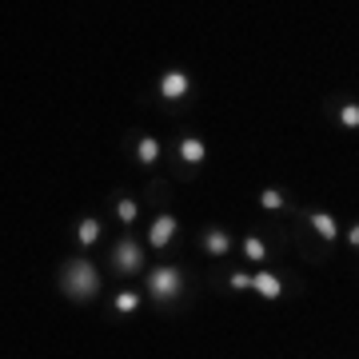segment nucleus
Here are the masks:
<instances>
[{
    "label": "nucleus",
    "instance_id": "obj_1",
    "mask_svg": "<svg viewBox=\"0 0 359 359\" xmlns=\"http://www.w3.org/2000/svg\"><path fill=\"white\" fill-rule=\"evenodd\" d=\"M100 287V271L92 268L88 259H68L65 264V292L72 299H92Z\"/></svg>",
    "mask_w": 359,
    "mask_h": 359
},
{
    "label": "nucleus",
    "instance_id": "obj_2",
    "mask_svg": "<svg viewBox=\"0 0 359 359\" xmlns=\"http://www.w3.org/2000/svg\"><path fill=\"white\" fill-rule=\"evenodd\" d=\"M180 287H184V276H180V268H172V264L148 271V295L160 299V304H172L180 295Z\"/></svg>",
    "mask_w": 359,
    "mask_h": 359
},
{
    "label": "nucleus",
    "instance_id": "obj_3",
    "mask_svg": "<svg viewBox=\"0 0 359 359\" xmlns=\"http://www.w3.org/2000/svg\"><path fill=\"white\" fill-rule=\"evenodd\" d=\"M112 264H116V271H124V276L140 271V268H144L140 244H136V240H120V244H116V252H112Z\"/></svg>",
    "mask_w": 359,
    "mask_h": 359
},
{
    "label": "nucleus",
    "instance_id": "obj_4",
    "mask_svg": "<svg viewBox=\"0 0 359 359\" xmlns=\"http://www.w3.org/2000/svg\"><path fill=\"white\" fill-rule=\"evenodd\" d=\"M160 96H164V100H184V96H188V72H180V68L164 72V76H160Z\"/></svg>",
    "mask_w": 359,
    "mask_h": 359
},
{
    "label": "nucleus",
    "instance_id": "obj_5",
    "mask_svg": "<svg viewBox=\"0 0 359 359\" xmlns=\"http://www.w3.org/2000/svg\"><path fill=\"white\" fill-rule=\"evenodd\" d=\"M172 240H176V219H172V216H160V219L152 224V231H148V244H152V248H168Z\"/></svg>",
    "mask_w": 359,
    "mask_h": 359
},
{
    "label": "nucleus",
    "instance_id": "obj_6",
    "mask_svg": "<svg viewBox=\"0 0 359 359\" xmlns=\"http://www.w3.org/2000/svg\"><path fill=\"white\" fill-rule=\"evenodd\" d=\"M228 248H231V236L224 228H208L204 231V252L208 256H224Z\"/></svg>",
    "mask_w": 359,
    "mask_h": 359
},
{
    "label": "nucleus",
    "instance_id": "obj_7",
    "mask_svg": "<svg viewBox=\"0 0 359 359\" xmlns=\"http://www.w3.org/2000/svg\"><path fill=\"white\" fill-rule=\"evenodd\" d=\"M180 156H184L188 164H204L208 148H204V140H200V136H184V140H180Z\"/></svg>",
    "mask_w": 359,
    "mask_h": 359
},
{
    "label": "nucleus",
    "instance_id": "obj_8",
    "mask_svg": "<svg viewBox=\"0 0 359 359\" xmlns=\"http://www.w3.org/2000/svg\"><path fill=\"white\" fill-rule=\"evenodd\" d=\"M252 287H256V292L264 295V299H280V295H283V283L276 280L271 271H259L256 280H252Z\"/></svg>",
    "mask_w": 359,
    "mask_h": 359
},
{
    "label": "nucleus",
    "instance_id": "obj_9",
    "mask_svg": "<svg viewBox=\"0 0 359 359\" xmlns=\"http://www.w3.org/2000/svg\"><path fill=\"white\" fill-rule=\"evenodd\" d=\"M76 240H80V244H84V248H92V244H96V240H100V219H80V228H76Z\"/></svg>",
    "mask_w": 359,
    "mask_h": 359
},
{
    "label": "nucleus",
    "instance_id": "obj_10",
    "mask_svg": "<svg viewBox=\"0 0 359 359\" xmlns=\"http://www.w3.org/2000/svg\"><path fill=\"white\" fill-rule=\"evenodd\" d=\"M136 152H140V164L152 168L156 160H160V144L152 140V136H140V144H136Z\"/></svg>",
    "mask_w": 359,
    "mask_h": 359
},
{
    "label": "nucleus",
    "instance_id": "obj_11",
    "mask_svg": "<svg viewBox=\"0 0 359 359\" xmlns=\"http://www.w3.org/2000/svg\"><path fill=\"white\" fill-rule=\"evenodd\" d=\"M116 212H120V219H124V224H136L140 204H136V200H128V196H120V200H116Z\"/></svg>",
    "mask_w": 359,
    "mask_h": 359
},
{
    "label": "nucleus",
    "instance_id": "obj_12",
    "mask_svg": "<svg viewBox=\"0 0 359 359\" xmlns=\"http://www.w3.org/2000/svg\"><path fill=\"white\" fill-rule=\"evenodd\" d=\"M311 224H316V231H320L323 240H335V219L323 216V212H311Z\"/></svg>",
    "mask_w": 359,
    "mask_h": 359
},
{
    "label": "nucleus",
    "instance_id": "obj_13",
    "mask_svg": "<svg viewBox=\"0 0 359 359\" xmlns=\"http://www.w3.org/2000/svg\"><path fill=\"white\" fill-rule=\"evenodd\" d=\"M244 252H248V259H256V264H259V259L268 256V244H264L259 236H248V240H244Z\"/></svg>",
    "mask_w": 359,
    "mask_h": 359
},
{
    "label": "nucleus",
    "instance_id": "obj_14",
    "mask_svg": "<svg viewBox=\"0 0 359 359\" xmlns=\"http://www.w3.org/2000/svg\"><path fill=\"white\" fill-rule=\"evenodd\" d=\"M339 120H344L347 128H359V104L344 100V104H339Z\"/></svg>",
    "mask_w": 359,
    "mask_h": 359
},
{
    "label": "nucleus",
    "instance_id": "obj_15",
    "mask_svg": "<svg viewBox=\"0 0 359 359\" xmlns=\"http://www.w3.org/2000/svg\"><path fill=\"white\" fill-rule=\"evenodd\" d=\"M259 204L268 208V212H280V208H283V196L276 192V188H264V192H259Z\"/></svg>",
    "mask_w": 359,
    "mask_h": 359
},
{
    "label": "nucleus",
    "instance_id": "obj_16",
    "mask_svg": "<svg viewBox=\"0 0 359 359\" xmlns=\"http://www.w3.org/2000/svg\"><path fill=\"white\" fill-rule=\"evenodd\" d=\"M140 308V295L136 292H120L116 295V311H136Z\"/></svg>",
    "mask_w": 359,
    "mask_h": 359
},
{
    "label": "nucleus",
    "instance_id": "obj_17",
    "mask_svg": "<svg viewBox=\"0 0 359 359\" xmlns=\"http://www.w3.org/2000/svg\"><path fill=\"white\" fill-rule=\"evenodd\" d=\"M231 287H236V292H244V287H252V276H244V271H236V276H231Z\"/></svg>",
    "mask_w": 359,
    "mask_h": 359
},
{
    "label": "nucleus",
    "instance_id": "obj_18",
    "mask_svg": "<svg viewBox=\"0 0 359 359\" xmlns=\"http://www.w3.org/2000/svg\"><path fill=\"white\" fill-rule=\"evenodd\" d=\"M347 240H351V244L359 248V224H355V228H351V231H347Z\"/></svg>",
    "mask_w": 359,
    "mask_h": 359
}]
</instances>
